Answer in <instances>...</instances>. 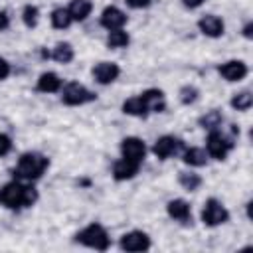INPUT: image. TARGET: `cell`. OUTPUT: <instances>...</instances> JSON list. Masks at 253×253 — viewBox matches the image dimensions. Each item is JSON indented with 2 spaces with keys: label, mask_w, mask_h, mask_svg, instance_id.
<instances>
[{
  "label": "cell",
  "mask_w": 253,
  "mask_h": 253,
  "mask_svg": "<svg viewBox=\"0 0 253 253\" xmlns=\"http://www.w3.org/2000/svg\"><path fill=\"white\" fill-rule=\"evenodd\" d=\"M40 192L34 182H22L12 178L10 182L0 186V208L8 211H22L30 210L38 204Z\"/></svg>",
  "instance_id": "1"
},
{
  "label": "cell",
  "mask_w": 253,
  "mask_h": 253,
  "mask_svg": "<svg viewBox=\"0 0 253 253\" xmlns=\"http://www.w3.org/2000/svg\"><path fill=\"white\" fill-rule=\"evenodd\" d=\"M51 166V160L47 154L40 152V150H26L18 156L16 164L12 166L10 174L12 178L16 180H22V182H38L43 178V174L49 170Z\"/></svg>",
  "instance_id": "2"
},
{
  "label": "cell",
  "mask_w": 253,
  "mask_h": 253,
  "mask_svg": "<svg viewBox=\"0 0 253 253\" xmlns=\"http://www.w3.org/2000/svg\"><path fill=\"white\" fill-rule=\"evenodd\" d=\"M73 243L93 249V251H109L113 241H111V233L109 229L101 223V221H91L85 227H81L79 231H75L73 235Z\"/></svg>",
  "instance_id": "3"
},
{
  "label": "cell",
  "mask_w": 253,
  "mask_h": 253,
  "mask_svg": "<svg viewBox=\"0 0 253 253\" xmlns=\"http://www.w3.org/2000/svg\"><path fill=\"white\" fill-rule=\"evenodd\" d=\"M235 146H237V138H233L229 132H223L221 128L208 130V134H206L204 148L211 160H217V162L227 160V156L235 150Z\"/></svg>",
  "instance_id": "4"
},
{
  "label": "cell",
  "mask_w": 253,
  "mask_h": 253,
  "mask_svg": "<svg viewBox=\"0 0 253 253\" xmlns=\"http://www.w3.org/2000/svg\"><path fill=\"white\" fill-rule=\"evenodd\" d=\"M97 93L93 89H89L87 85L79 83V81H67L63 83L61 91H59V101L65 107H83L89 103L97 101Z\"/></svg>",
  "instance_id": "5"
},
{
  "label": "cell",
  "mask_w": 253,
  "mask_h": 253,
  "mask_svg": "<svg viewBox=\"0 0 253 253\" xmlns=\"http://www.w3.org/2000/svg\"><path fill=\"white\" fill-rule=\"evenodd\" d=\"M229 219H231V211L227 210V206H225L219 198L210 196V198L204 202V206H202V210H200V221H202L206 227L213 229V227H219V225L229 223Z\"/></svg>",
  "instance_id": "6"
},
{
  "label": "cell",
  "mask_w": 253,
  "mask_h": 253,
  "mask_svg": "<svg viewBox=\"0 0 253 253\" xmlns=\"http://www.w3.org/2000/svg\"><path fill=\"white\" fill-rule=\"evenodd\" d=\"M184 148H186L184 138H180V136H176V134H162V136H158V138L154 140L150 152H152L158 160L164 162V160H170V158H174V156H180Z\"/></svg>",
  "instance_id": "7"
},
{
  "label": "cell",
  "mask_w": 253,
  "mask_h": 253,
  "mask_svg": "<svg viewBox=\"0 0 253 253\" xmlns=\"http://www.w3.org/2000/svg\"><path fill=\"white\" fill-rule=\"evenodd\" d=\"M152 247V237L142 229L125 231L119 237V249L125 253H144Z\"/></svg>",
  "instance_id": "8"
},
{
  "label": "cell",
  "mask_w": 253,
  "mask_h": 253,
  "mask_svg": "<svg viewBox=\"0 0 253 253\" xmlns=\"http://www.w3.org/2000/svg\"><path fill=\"white\" fill-rule=\"evenodd\" d=\"M119 152H121V158H126V160L136 162V164H142L146 154H148V146H146L144 138H140L136 134H130V136H125L119 142Z\"/></svg>",
  "instance_id": "9"
},
{
  "label": "cell",
  "mask_w": 253,
  "mask_h": 253,
  "mask_svg": "<svg viewBox=\"0 0 253 253\" xmlns=\"http://www.w3.org/2000/svg\"><path fill=\"white\" fill-rule=\"evenodd\" d=\"M215 71H217V75L223 81H227V83H239V81H243L249 75V65H247V61L233 57V59H225V61L217 63L215 65Z\"/></svg>",
  "instance_id": "10"
},
{
  "label": "cell",
  "mask_w": 253,
  "mask_h": 253,
  "mask_svg": "<svg viewBox=\"0 0 253 253\" xmlns=\"http://www.w3.org/2000/svg\"><path fill=\"white\" fill-rule=\"evenodd\" d=\"M121 73H123L121 65L117 61H109V59H101V61L93 63V67H91L93 81L99 83V85H103V87L115 83L121 77Z\"/></svg>",
  "instance_id": "11"
},
{
  "label": "cell",
  "mask_w": 253,
  "mask_h": 253,
  "mask_svg": "<svg viewBox=\"0 0 253 253\" xmlns=\"http://www.w3.org/2000/svg\"><path fill=\"white\" fill-rule=\"evenodd\" d=\"M126 24H128L126 12H125L123 8H119V6H115V4L105 6V8L101 10V14H99V26H101L103 30H107V32H111V30H121V28H125Z\"/></svg>",
  "instance_id": "12"
},
{
  "label": "cell",
  "mask_w": 253,
  "mask_h": 253,
  "mask_svg": "<svg viewBox=\"0 0 253 253\" xmlns=\"http://www.w3.org/2000/svg\"><path fill=\"white\" fill-rule=\"evenodd\" d=\"M196 28H198V32L202 36H206L210 40H217V38H221L225 34V22H223V18L217 16V14H211V12L200 16L198 22H196Z\"/></svg>",
  "instance_id": "13"
},
{
  "label": "cell",
  "mask_w": 253,
  "mask_h": 253,
  "mask_svg": "<svg viewBox=\"0 0 253 253\" xmlns=\"http://www.w3.org/2000/svg\"><path fill=\"white\" fill-rule=\"evenodd\" d=\"M166 215L180 223V225H192V206L184 198H172L166 202Z\"/></svg>",
  "instance_id": "14"
},
{
  "label": "cell",
  "mask_w": 253,
  "mask_h": 253,
  "mask_svg": "<svg viewBox=\"0 0 253 253\" xmlns=\"http://www.w3.org/2000/svg\"><path fill=\"white\" fill-rule=\"evenodd\" d=\"M140 99L144 101L146 109L150 115H160V113H166L168 109V99H166V93L158 87H148L144 89L142 93H138Z\"/></svg>",
  "instance_id": "15"
},
{
  "label": "cell",
  "mask_w": 253,
  "mask_h": 253,
  "mask_svg": "<svg viewBox=\"0 0 253 253\" xmlns=\"http://www.w3.org/2000/svg\"><path fill=\"white\" fill-rule=\"evenodd\" d=\"M140 166L142 164H136V162H130L126 158H117L111 166V176L115 182H128L132 178L138 176L140 172Z\"/></svg>",
  "instance_id": "16"
},
{
  "label": "cell",
  "mask_w": 253,
  "mask_h": 253,
  "mask_svg": "<svg viewBox=\"0 0 253 253\" xmlns=\"http://www.w3.org/2000/svg\"><path fill=\"white\" fill-rule=\"evenodd\" d=\"M63 87V79L59 77V73L47 69V71H42L36 79V91L38 93H43V95H55L59 93Z\"/></svg>",
  "instance_id": "17"
},
{
  "label": "cell",
  "mask_w": 253,
  "mask_h": 253,
  "mask_svg": "<svg viewBox=\"0 0 253 253\" xmlns=\"http://www.w3.org/2000/svg\"><path fill=\"white\" fill-rule=\"evenodd\" d=\"M180 158H182V162H184L186 166H190V168H204V166H208V162H210V156H208L206 148H202V146H186V148L182 150Z\"/></svg>",
  "instance_id": "18"
},
{
  "label": "cell",
  "mask_w": 253,
  "mask_h": 253,
  "mask_svg": "<svg viewBox=\"0 0 253 253\" xmlns=\"http://www.w3.org/2000/svg\"><path fill=\"white\" fill-rule=\"evenodd\" d=\"M121 111H123V115H126V117H134V119H142V121L150 117V113H148L144 101L140 99V95L126 97V99L121 103Z\"/></svg>",
  "instance_id": "19"
},
{
  "label": "cell",
  "mask_w": 253,
  "mask_h": 253,
  "mask_svg": "<svg viewBox=\"0 0 253 253\" xmlns=\"http://www.w3.org/2000/svg\"><path fill=\"white\" fill-rule=\"evenodd\" d=\"M67 8V12H69V16H71V20H73V24L77 22V24H81V22H85L91 14H93V0H69V4L65 6Z\"/></svg>",
  "instance_id": "20"
},
{
  "label": "cell",
  "mask_w": 253,
  "mask_h": 253,
  "mask_svg": "<svg viewBox=\"0 0 253 253\" xmlns=\"http://www.w3.org/2000/svg\"><path fill=\"white\" fill-rule=\"evenodd\" d=\"M49 59H53L59 65H69L75 59V47L69 42H57L49 49Z\"/></svg>",
  "instance_id": "21"
},
{
  "label": "cell",
  "mask_w": 253,
  "mask_h": 253,
  "mask_svg": "<svg viewBox=\"0 0 253 253\" xmlns=\"http://www.w3.org/2000/svg\"><path fill=\"white\" fill-rule=\"evenodd\" d=\"M223 113H221V109H210V111H206V113H202L200 117H198V126L200 128H204L206 132L208 130H215V128H221V125H223Z\"/></svg>",
  "instance_id": "22"
},
{
  "label": "cell",
  "mask_w": 253,
  "mask_h": 253,
  "mask_svg": "<svg viewBox=\"0 0 253 253\" xmlns=\"http://www.w3.org/2000/svg\"><path fill=\"white\" fill-rule=\"evenodd\" d=\"M178 186L184 192H198L204 186V178L194 170H180L178 172Z\"/></svg>",
  "instance_id": "23"
},
{
  "label": "cell",
  "mask_w": 253,
  "mask_h": 253,
  "mask_svg": "<svg viewBox=\"0 0 253 253\" xmlns=\"http://www.w3.org/2000/svg\"><path fill=\"white\" fill-rule=\"evenodd\" d=\"M105 45L109 49H125L130 45V34L121 28V30H111L107 32V38H105Z\"/></svg>",
  "instance_id": "24"
},
{
  "label": "cell",
  "mask_w": 253,
  "mask_h": 253,
  "mask_svg": "<svg viewBox=\"0 0 253 253\" xmlns=\"http://www.w3.org/2000/svg\"><path fill=\"white\" fill-rule=\"evenodd\" d=\"M229 107L237 113H247L251 107H253V93L249 89H243V91H237L231 95L229 99Z\"/></svg>",
  "instance_id": "25"
},
{
  "label": "cell",
  "mask_w": 253,
  "mask_h": 253,
  "mask_svg": "<svg viewBox=\"0 0 253 253\" xmlns=\"http://www.w3.org/2000/svg\"><path fill=\"white\" fill-rule=\"evenodd\" d=\"M49 24H51L53 30H67L73 24V20H71V16H69L65 6H55L49 12Z\"/></svg>",
  "instance_id": "26"
},
{
  "label": "cell",
  "mask_w": 253,
  "mask_h": 253,
  "mask_svg": "<svg viewBox=\"0 0 253 253\" xmlns=\"http://www.w3.org/2000/svg\"><path fill=\"white\" fill-rule=\"evenodd\" d=\"M20 18H22V24L28 30H34L40 24V8L36 4H24L22 12H20Z\"/></svg>",
  "instance_id": "27"
},
{
  "label": "cell",
  "mask_w": 253,
  "mask_h": 253,
  "mask_svg": "<svg viewBox=\"0 0 253 253\" xmlns=\"http://www.w3.org/2000/svg\"><path fill=\"white\" fill-rule=\"evenodd\" d=\"M200 95H202L200 89H198L196 85H192V83H186V85H182V87L178 89V101H180V105H184V107H190V105L198 103Z\"/></svg>",
  "instance_id": "28"
},
{
  "label": "cell",
  "mask_w": 253,
  "mask_h": 253,
  "mask_svg": "<svg viewBox=\"0 0 253 253\" xmlns=\"http://www.w3.org/2000/svg\"><path fill=\"white\" fill-rule=\"evenodd\" d=\"M12 150H14V138L8 132H2L0 130V158L8 156Z\"/></svg>",
  "instance_id": "29"
},
{
  "label": "cell",
  "mask_w": 253,
  "mask_h": 253,
  "mask_svg": "<svg viewBox=\"0 0 253 253\" xmlns=\"http://www.w3.org/2000/svg\"><path fill=\"white\" fill-rule=\"evenodd\" d=\"M152 2L154 0H125L126 8H130V10H146L152 6Z\"/></svg>",
  "instance_id": "30"
},
{
  "label": "cell",
  "mask_w": 253,
  "mask_h": 253,
  "mask_svg": "<svg viewBox=\"0 0 253 253\" xmlns=\"http://www.w3.org/2000/svg\"><path fill=\"white\" fill-rule=\"evenodd\" d=\"M12 75V63L0 55V81H6Z\"/></svg>",
  "instance_id": "31"
},
{
  "label": "cell",
  "mask_w": 253,
  "mask_h": 253,
  "mask_svg": "<svg viewBox=\"0 0 253 253\" xmlns=\"http://www.w3.org/2000/svg\"><path fill=\"white\" fill-rule=\"evenodd\" d=\"M10 26H12V20H10L8 10H0V32L10 30Z\"/></svg>",
  "instance_id": "32"
},
{
  "label": "cell",
  "mask_w": 253,
  "mask_h": 253,
  "mask_svg": "<svg viewBox=\"0 0 253 253\" xmlns=\"http://www.w3.org/2000/svg\"><path fill=\"white\" fill-rule=\"evenodd\" d=\"M180 4L186 8V10H198L206 4V0H180Z\"/></svg>",
  "instance_id": "33"
},
{
  "label": "cell",
  "mask_w": 253,
  "mask_h": 253,
  "mask_svg": "<svg viewBox=\"0 0 253 253\" xmlns=\"http://www.w3.org/2000/svg\"><path fill=\"white\" fill-rule=\"evenodd\" d=\"M241 36H243L245 40H253V20H247V22L243 24V28H241Z\"/></svg>",
  "instance_id": "34"
},
{
  "label": "cell",
  "mask_w": 253,
  "mask_h": 253,
  "mask_svg": "<svg viewBox=\"0 0 253 253\" xmlns=\"http://www.w3.org/2000/svg\"><path fill=\"white\" fill-rule=\"evenodd\" d=\"M251 206H253V200H247V202H245V215H247V219H253V213H251Z\"/></svg>",
  "instance_id": "35"
}]
</instances>
